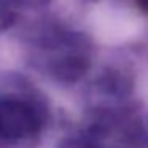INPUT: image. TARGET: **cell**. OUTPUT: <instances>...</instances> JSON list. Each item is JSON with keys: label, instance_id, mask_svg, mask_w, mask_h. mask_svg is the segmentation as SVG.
<instances>
[{"label": "cell", "instance_id": "obj_1", "mask_svg": "<svg viewBox=\"0 0 148 148\" xmlns=\"http://www.w3.org/2000/svg\"><path fill=\"white\" fill-rule=\"evenodd\" d=\"M34 118L21 103H5L0 107V129L8 135H21L30 131Z\"/></svg>", "mask_w": 148, "mask_h": 148}, {"label": "cell", "instance_id": "obj_2", "mask_svg": "<svg viewBox=\"0 0 148 148\" xmlns=\"http://www.w3.org/2000/svg\"><path fill=\"white\" fill-rule=\"evenodd\" d=\"M137 5H138V8H140L142 11L148 13V0H137Z\"/></svg>", "mask_w": 148, "mask_h": 148}]
</instances>
